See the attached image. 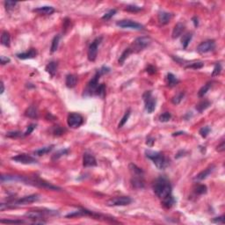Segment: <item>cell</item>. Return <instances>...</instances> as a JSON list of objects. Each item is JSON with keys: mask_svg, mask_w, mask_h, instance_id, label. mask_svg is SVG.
I'll list each match as a JSON object with an SVG mask.
<instances>
[{"mask_svg": "<svg viewBox=\"0 0 225 225\" xmlns=\"http://www.w3.org/2000/svg\"><path fill=\"white\" fill-rule=\"evenodd\" d=\"M214 169H215V165H211V166L207 167V169H205L204 171H202L201 172H200V173L196 176L195 179H197V180H203V179H207V177L210 175V173H212V171H214Z\"/></svg>", "mask_w": 225, "mask_h": 225, "instance_id": "d6986e66", "label": "cell"}, {"mask_svg": "<svg viewBox=\"0 0 225 225\" xmlns=\"http://www.w3.org/2000/svg\"><path fill=\"white\" fill-rule=\"evenodd\" d=\"M21 135H22L21 133L18 132V131H12V132L6 133V136L7 137H10V138H17V137L21 136Z\"/></svg>", "mask_w": 225, "mask_h": 225, "instance_id": "c3c4849f", "label": "cell"}, {"mask_svg": "<svg viewBox=\"0 0 225 225\" xmlns=\"http://www.w3.org/2000/svg\"><path fill=\"white\" fill-rule=\"evenodd\" d=\"M98 71H99L100 75L102 76V75H104V74L108 73V72L110 71V69L108 67H106V66H102L100 70H98Z\"/></svg>", "mask_w": 225, "mask_h": 225, "instance_id": "f5cc1de1", "label": "cell"}, {"mask_svg": "<svg viewBox=\"0 0 225 225\" xmlns=\"http://www.w3.org/2000/svg\"><path fill=\"white\" fill-rule=\"evenodd\" d=\"M151 42V38L148 36H142L136 38L133 42V48H131L133 52L136 51V52H139L141 50L147 48L150 44Z\"/></svg>", "mask_w": 225, "mask_h": 225, "instance_id": "5b68a950", "label": "cell"}, {"mask_svg": "<svg viewBox=\"0 0 225 225\" xmlns=\"http://www.w3.org/2000/svg\"><path fill=\"white\" fill-rule=\"evenodd\" d=\"M166 80H167V85L169 87H173L179 84V80L176 77L171 73L167 74V77H166Z\"/></svg>", "mask_w": 225, "mask_h": 225, "instance_id": "484cf974", "label": "cell"}, {"mask_svg": "<svg viewBox=\"0 0 225 225\" xmlns=\"http://www.w3.org/2000/svg\"><path fill=\"white\" fill-rule=\"evenodd\" d=\"M212 223H222V224H223V223H224V216L222 215V216H219V217H215V219L212 220Z\"/></svg>", "mask_w": 225, "mask_h": 225, "instance_id": "816d5d0a", "label": "cell"}, {"mask_svg": "<svg viewBox=\"0 0 225 225\" xmlns=\"http://www.w3.org/2000/svg\"><path fill=\"white\" fill-rule=\"evenodd\" d=\"M192 38H193V34L191 33H187V34L183 35L182 39H181V44H182L184 49L187 48V46H188V44L191 42Z\"/></svg>", "mask_w": 225, "mask_h": 225, "instance_id": "f1b7e54d", "label": "cell"}, {"mask_svg": "<svg viewBox=\"0 0 225 225\" xmlns=\"http://www.w3.org/2000/svg\"><path fill=\"white\" fill-rule=\"evenodd\" d=\"M34 12H37L39 14H45V15H50L55 12V9L52 6H42L34 10Z\"/></svg>", "mask_w": 225, "mask_h": 225, "instance_id": "44dd1931", "label": "cell"}, {"mask_svg": "<svg viewBox=\"0 0 225 225\" xmlns=\"http://www.w3.org/2000/svg\"><path fill=\"white\" fill-rule=\"evenodd\" d=\"M131 184L136 189H143L144 187V179L143 176H132Z\"/></svg>", "mask_w": 225, "mask_h": 225, "instance_id": "e0dca14e", "label": "cell"}, {"mask_svg": "<svg viewBox=\"0 0 225 225\" xmlns=\"http://www.w3.org/2000/svg\"><path fill=\"white\" fill-rule=\"evenodd\" d=\"M24 182L26 184H29V185H32V186H36L38 187H42V188L49 189V190H55V191H60L61 190L60 187H57L55 186H53L50 183L43 180V179H40L39 177L37 176L33 177V178H26L25 177Z\"/></svg>", "mask_w": 225, "mask_h": 225, "instance_id": "3957f363", "label": "cell"}, {"mask_svg": "<svg viewBox=\"0 0 225 225\" xmlns=\"http://www.w3.org/2000/svg\"><path fill=\"white\" fill-rule=\"evenodd\" d=\"M184 30H185V26L182 23H178V24L175 25V26H174V28L172 30V34H171L172 38L173 39L179 38L182 34Z\"/></svg>", "mask_w": 225, "mask_h": 225, "instance_id": "ffe728a7", "label": "cell"}, {"mask_svg": "<svg viewBox=\"0 0 225 225\" xmlns=\"http://www.w3.org/2000/svg\"><path fill=\"white\" fill-rule=\"evenodd\" d=\"M171 118V115L170 113L165 112V113L162 114L161 115L159 116V121L161 122H167L170 121Z\"/></svg>", "mask_w": 225, "mask_h": 225, "instance_id": "b9f144b4", "label": "cell"}, {"mask_svg": "<svg viewBox=\"0 0 225 225\" xmlns=\"http://www.w3.org/2000/svg\"><path fill=\"white\" fill-rule=\"evenodd\" d=\"M116 25H117V26H119L121 28H130V29H134V30H143L144 28L143 25L133 21V20H130V19H123V20L117 21Z\"/></svg>", "mask_w": 225, "mask_h": 225, "instance_id": "9c48e42d", "label": "cell"}, {"mask_svg": "<svg viewBox=\"0 0 225 225\" xmlns=\"http://www.w3.org/2000/svg\"><path fill=\"white\" fill-rule=\"evenodd\" d=\"M129 116H130V110H128L126 113H125V115L124 116L122 117V119L121 120V122L119 123V125H118V128H122L124 125H125V123L128 122V118H129Z\"/></svg>", "mask_w": 225, "mask_h": 225, "instance_id": "ab89813d", "label": "cell"}, {"mask_svg": "<svg viewBox=\"0 0 225 225\" xmlns=\"http://www.w3.org/2000/svg\"><path fill=\"white\" fill-rule=\"evenodd\" d=\"M221 70H222V66H221V64H220L219 62L215 63V68H214L213 73H212V76H213V77H215V76H218V75L221 73Z\"/></svg>", "mask_w": 225, "mask_h": 225, "instance_id": "7dc6e473", "label": "cell"}, {"mask_svg": "<svg viewBox=\"0 0 225 225\" xmlns=\"http://www.w3.org/2000/svg\"><path fill=\"white\" fill-rule=\"evenodd\" d=\"M154 142H155V139H154V138H152V137H148V138H147L146 143L149 145V146H152L153 143H154Z\"/></svg>", "mask_w": 225, "mask_h": 225, "instance_id": "9f6ffc18", "label": "cell"}, {"mask_svg": "<svg viewBox=\"0 0 225 225\" xmlns=\"http://www.w3.org/2000/svg\"><path fill=\"white\" fill-rule=\"evenodd\" d=\"M25 115L29 118L35 119L38 117V110L35 106H30L25 112Z\"/></svg>", "mask_w": 225, "mask_h": 225, "instance_id": "cb8c5ba5", "label": "cell"}, {"mask_svg": "<svg viewBox=\"0 0 225 225\" xmlns=\"http://www.w3.org/2000/svg\"><path fill=\"white\" fill-rule=\"evenodd\" d=\"M144 103H145V110L148 114H152L154 112V110L156 108V105H157V100L154 97H152L151 91H147L144 92V94L143 95Z\"/></svg>", "mask_w": 225, "mask_h": 225, "instance_id": "277c9868", "label": "cell"}, {"mask_svg": "<svg viewBox=\"0 0 225 225\" xmlns=\"http://www.w3.org/2000/svg\"><path fill=\"white\" fill-rule=\"evenodd\" d=\"M210 106V102L208 101V100H202V101H201L200 103H198L197 105H196V109L198 110L200 113H201V112H203L204 110H206Z\"/></svg>", "mask_w": 225, "mask_h": 225, "instance_id": "4dcf8cb0", "label": "cell"}, {"mask_svg": "<svg viewBox=\"0 0 225 225\" xmlns=\"http://www.w3.org/2000/svg\"><path fill=\"white\" fill-rule=\"evenodd\" d=\"M25 177L18 176V175H2L1 176V181L3 183L5 182H18V181H22L24 182Z\"/></svg>", "mask_w": 225, "mask_h": 225, "instance_id": "2e32d148", "label": "cell"}, {"mask_svg": "<svg viewBox=\"0 0 225 225\" xmlns=\"http://www.w3.org/2000/svg\"><path fill=\"white\" fill-rule=\"evenodd\" d=\"M84 122V118L83 116L77 113H72L70 114L67 118V123L69 127L72 128H79Z\"/></svg>", "mask_w": 225, "mask_h": 225, "instance_id": "ba28073f", "label": "cell"}, {"mask_svg": "<svg viewBox=\"0 0 225 225\" xmlns=\"http://www.w3.org/2000/svg\"><path fill=\"white\" fill-rule=\"evenodd\" d=\"M147 71L150 74H154L156 72V68L153 67V66H149L147 68Z\"/></svg>", "mask_w": 225, "mask_h": 225, "instance_id": "6f0895ef", "label": "cell"}, {"mask_svg": "<svg viewBox=\"0 0 225 225\" xmlns=\"http://www.w3.org/2000/svg\"><path fill=\"white\" fill-rule=\"evenodd\" d=\"M78 82V78L77 76H75L73 74H69L66 77V81L65 84L68 88H74Z\"/></svg>", "mask_w": 225, "mask_h": 225, "instance_id": "7402d4cb", "label": "cell"}, {"mask_svg": "<svg viewBox=\"0 0 225 225\" xmlns=\"http://www.w3.org/2000/svg\"><path fill=\"white\" fill-rule=\"evenodd\" d=\"M100 73L98 70L96 74L94 75V77L90 80V82L88 83V85L86 86V89L85 90V92L87 95H95V92L97 90L98 86V80L100 78Z\"/></svg>", "mask_w": 225, "mask_h": 225, "instance_id": "8992f818", "label": "cell"}, {"mask_svg": "<svg viewBox=\"0 0 225 225\" xmlns=\"http://www.w3.org/2000/svg\"><path fill=\"white\" fill-rule=\"evenodd\" d=\"M57 66H58V64H57V62H50L48 63V65L46 66V71L49 73L52 77H54L56 73V71H57Z\"/></svg>", "mask_w": 225, "mask_h": 225, "instance_id": "d4e9b609", "label": "cell"}, {"mask_svg": "<svg viewBox=\"0 0 225 225\" xmlns=\"http://www.w3.org/2000/svg\"><path fill=\"white\" fill-rule=\"evenodd\" d=\"M37 55L36 50L34 49H29L28 51L24 52V53H19L17 54V57L19 59H22V60H26V59H31V58H34Z\"/></svg>", "mask_w": 225, "mask_h": 225, "instance_id": "ac0fdd59", "label": "cell"}, {"mask_svg": "<svg viewBox=\"0 0 225 225\" xmlns=\"http://www.w3.org/2000/svg\"><path fill=\"white\" fill-rule=\"evenodd\" d=\"M105 94H106V86H105V85L104 84L98 85L97 90H96V92H95V95L104 98L105 97Z\"/></svg>", "mask_w": 225, "mask_h": 225, "instance_id": "8d00e7d4", "label": "cell"}, {"mask_svg": "<svg viewBox=\"0 0 225 225\" xmlns=\"http://www.w3.org/2000/svg\"><path fill=\"white\" fill-rule=\"evenodd\" d=\"M83 165L85 167H92L97 165L96 158L90 153H85L83 157Z\"/></svg>", "mask_w": 225, "mask_h": 225, "instance_id": "5bb4252c", "label": "cell"}, {"mask_svg": "<svg viewBox=\"0 0 225 225\" xmlns=\"http://www.w3.org/2000/svg\"><path fill=\"white\" fill-rule=\"evenodd\" d=\"M215 49V42L213 40H207L202 42L197 47V51L200 54H205L207 52L213 51Z\"/></svg>", "mask_w": 225, "mask_h": 225, "instance_id": "7c38bea8", "label": "cell"}, {"mask_svg": "<svg viewBox=\"0 0 225 225\" xmlns=\"http://www.w3.org/2000/svg\"><path fill=\"white\" fill-rule=\"evenodd\" d=\"M216 151L218 152H223L225 151V143L224 142H222V143L217 146L216 148Z\"/></svg>", "mask_w": 225, "mask_h": 225, "instance_id": "11a10c76", "label": "cell"}, {"mask_svg": "<svg viewBox=\"0 0 225 225\" xmlns=\"http://www.w3.org/2000/svg\"><path fill=\"white\" fill-rule=\"evenodd\" d=\"M193 22H194L195 26H198L199 22H198V18H197V17H194V18H193Z\"/></svg>", "mask_w": 225, "mask_h": 225, "instance_id": "680465c9", "label": "cell"}, {"mask_svg": "<svg viewBox=\"0 0 225 225\" xmlns=\"http://www.w3.org/2000/svg\"><path fill=\"white\" fill-rule=\"evenodd\" d=\"M145 154H146L147 158L152 160V162L159 170H164L170 164V160L165 158L164 154L161 152L146 151Z\"/></svg>", "mask_w": 225, "mask_h": 225, "instance_id": "7a4b0ae2", "label": "cell"}, {"mask_svg": "<svg viewBox=\"0 0 225 225\" xmlns=\"http://www.w3.org/2000/svg\"><path fill=\"white\" fill-rule=\"evenodd\" d=\"M209 132H210V128L207 127V126L203 127V128H201L200 129V135H201L203 138H206L207 136V135L209 134Z\"/></svg>", "mask_w": 225, "mask_h": 225, "instance_id": "f6af8a7d", "label": "cell"}, {"mask_svg": "<svg viewBox=\"0 0 225 225\" xmlns=\"http://www.w3.org/2000/svg\"><path fill=\"white\" fill-rule=\"evenodd\" d=\"M2 223H24V221L21 220H1Z\"/></svg>", "mask_w": 225, "mask_h": 225, "instance_id": "681fc988", "label": "cell"}, {"mask_svg": "<svg viewBox=\"0 0 225 225\" xmlns=\"http://www.w3.org/2000/svg\"><path fill=\"white\" fill-rule=\"evenodd\" d=\"M129 171L132 174V176H143V171L141 169L140 167H138L136 164H129Z\"/></svg>", "mask_w": 225, "mask_h": 225, "instance_id": "603a6c76", "label": "cell"}, {"mask_svg": "<svg viewBox=\"0 0 225 225\" xmlns=\"http://www.w3.org/2000/svg\"><path fill=\"white\" fill-rule=\"evenodd\" d=\"M133 53V50L131 48H128V49H126L124 51H123V53L122 54V55L120 56V58H119V63H121L122 64L124 61L128 58V56L130 54H132Z\"/></svg>", "mask_w": 225, "mask_h": 225, "instance_id": "1f68e13d", "label": "cell"}, {"mask_svg": "<svg viewBox=\"0 0 225 225\" xmlns=\"http://www.w3.org/2000/svg\"><path fill=\"white\" fill-rule=\"evenodd\" d=\"M207 187L205 185H198L196 187H195V191L197 195H203V194H206L207 193Z\"/></svg>", "mask_w": 225, "mask_h": 225, "instance_id": "f35d334b", "label": "cell"}, {"mask_svg": "<svg viewBox=\"0 0 225 225\" xmlns=\"http://www.w3.org/2000/svg\"><path fill=\"white\" fill-rule=\"evenodd\" d=\"M181 134H185L184 132H177V133H174V134L172 135L173 136H175V135H181Z\"/></svg>", "mask_w": 225, "mask_h": 225, "instance_id": "94428289", "label": "cell"}, {"mask_svg": "<svg viewBox=\"0 0 225 225\" xmlns=\"http://www.w3.org/2000/svg\"><path fill=\"white\" fill-rule=\"evenodd\" d=\"M5 7L7 11H10V10H12L16 5H17V2H13V1H6L5 3Z\"/></svg>", "mask_w": 225, "mask_h": 225, "instance_id": "ee69618b", "label": "cell"}, {"mask_svg": "<svg viewBox=\"0 0 225 225\" xmlns=\"http://www.w3.org/2000/svg\"><path fill=\"white\" fill-rule=\"evenodd\" d=\"M184 96H185V93H184V92H179V93L176 94L174 97L171 98L172 103L174 104V105H178V104H179L180 102H181V100L183 99Z\"/></svg>", "mask_w": 225, "mask_h": 225, "instance_id": "74e56055", "label": "cell"}, {"mask_svg": "<svg viewBox=\"0 0 225 225\" xmlns=\"http://www.w3.org/2000/svg\"><path fill=\"white\" fill-rule=\"evenodd\" d=\"M60 35H55L52 41V44H51V53H54L56 51V49H58V45H59V42H60Z\"/></svg>", "mask_w": 225, "mask_h": 225, "instance_id": "836d02e7", "label": "cell"}, {"mask_svg": "<svg viewBox=\"0 0 225 225\" xmlns=\"http://www.w3.org/2000/svg\"><path fill=\"white\" fill-rule=\"evenodd\" d=\"M65 129L62 128L61 126H53L52 128H51V133L54 135H56V136H59V135H62L64 133Z\"/></svg>", "mask_w": 225, "mask_h": 225, "instance_id": "d6a6232c", "label": "cell"}, {"mask_svg": "<svg viewBox=\"0 0 225 225\" xmlns=\"http://www.w3.org/2000/svg\"><path fill=\"white\" fill-rule=\"evenodd\" d=\"M175 203V199L173 198V196L171 195L168 197L164 198L162 200V204L164 205L165 207H172Z\"/></svg>", "mask_w": 225, "mask_h": 225, "instance_id": "83f0119b", "label": "cell"}, {"mask_svg": "<svg viewBox=\"0 0 225 225\" xmlns=\"http://www.w3.org/2000/svg\"><path fill=\"white\" fill-rule=\"evenodd\" d=\"M10 58H8V57H6V56H1L0 57V62H1V64L2 65H5L6 63H8V62H10Z\"/></svg>", "mask_w": 225, "mask_h": 225, "instance_id": "db71d44e", "label": "cell"}, {"mask_svg": "<svg viewBox=\"0 0 225 225\" xmlns=\"http://www.w3.org/2000/svg\"><path fill=\"white\" fill-rule=\"evenodd\" d=\"M39 195H27V196H25L23 198L21 199H18L17 201H14L11 202V203H8L9 207L12 205H26V204H30V203H33V202H35L39 200Z\"/></svg>", "mask_w": 225, "mask_h": 225, "instance_id": "8fae6325", "label": "cell"}, {"mask_svg": "<svg viewBox=\"0 0 225 225\" xmlns=\"http://www.w3.org/2000/svg\"><path fill=\"white\" fill-rule=\"evenodd\" d=\"M53 149H54V145H49V146L43 147V148L39 149V150H36V151H34V154L37 155V156H42V155H45V154H47V153H49Z\"/></svg>", "mask_w": 225, "mask_h": 225, "instance_id": "4316f807", "label": "cell"}, {"mask_svg": "<svg viewBox=\"0 0 225 225\" xmlns=\"http://www.w3.org/2000/svg\"><path fill=\"white\" fill-rule=\"evenodd\" d=\"M158 22L161 25L168 24L172 18V14L166 12H160L158 13Z\"/></svg>", "mask_w": 225, "mask_h": 225, "instance_id": "9a60e30c", "label": "cell"}, {"mask_svg": "<svg viewBox=\"0 0 225 225\" xmlns=\"http://www.w3.org/2000/svg\"><path fill=\"white\" fill-rule=\"evenodd\" d=\"M125 10H126V11H128V12H140L141 10H142V7H140V6H134V5H129V6H126Z\"/></svg>", "mask_w": 225, "mask_h": 225, "instance_id": "60d3db41", "label": "cell"}, {"mask_svg": "<svg viewBox=\"0 0 225 225\" xmlns=\"http://www.w3.org/2000/svg\"><path fill=\"white\" fill-rule=\"evenodd\" d=\"M10 40H11L10 34L8 32H6V31L3 32V34L1 35V43H2V45H4L6 47H9L10 46Z\"/></svg>", "mask_w": 225, "mask_h": 225, "instance_id": "f546056e", "label": "cell"}, {"mask_svg": "<svg viewBox=\"0 0 225 225\" xmlns=\"http://www.w3.org/2000/svg\"><path fill=\"white\" fill-rule=\"evenodd\" d=\"M202 67H203V62H195L187 66V68H191V69H201Z\"/></svg>", "mask_w": 225, "mask_h": 225, "instance_id": "bcb514c9", "label": "cell"}, {"mask_svg": "<svg viewBox=\"0 0 225 225\" xmlns=\"http://www.w3.org/2000/svg\"><path fill=\"white\" fill-rule=\"evenodd\" d=\"M132 202V199L128 196H118L110 199L106 204L108 206H126Z\"/></svg>", "mask_w": 225, "mask_h": 225, "instance_id": "30bf717a", "label": "cell"}, {"mask_svg": "<svg viewBox=\"0 0 225 225\" xmlns=\"http://www.w3.org/2000/svg\"><path fill=\"white\" fill-rule=\"evenodd\" d=\"M36 127V125H34V124H31L28 126V128L26 129V131L24 133V136H26V135H30L33 131H34V129Z\"/></svg>", "mask_w": 225, "mask_h": 225, "instance_id": "f907efd6", "label": "cell"}, {"mask_svg": "<svg viewBox=\"0 0 225 225\" xmlns=\"http://www.w3.org/2000/svg\"><path fill=\"white\" fill-rule=\"evenodd\" d=\"M68 153H69V151L66 150V149H63V150H60V151H56L52 156V160H57V159H59V158L62 157V156H64V155H67Z\"/></svg>", "mask_w": 225, "mask_h": 225, "instance_id": "d590c367", "label": "cell"}, {"mask_svg": "<svg viewBox=\"0 0 225 225\" xmlns=\"http://www.w3.org/2000/svg\"><path fill=\"white\" fill-rule=\"evenodd\" d=\"M13 161H16L18 163H21V164H37V160L34 158H33L30 155L27 154H19L16 157L12 158Z\"/></svg>", "mask_w": 225, "mask_h": 225, "instance_id": "4fadbf2b", "label": "cell"}, {"mask_svg": "<svg viewBox=\"0 0 225 225\" xmlns=\"http://www.w3.org/2000/svg\"><path fill=\"white\" fill-rule=\"evenodd\" d=\"M116 12H117V11H116L115 9L110 10V11H108L106 13L104 14L103 17H102V19H104V20H108V19H110V18H112V17L115 14Z\"/></svg>", "mask_w": 225, "mask_h": 225, "instance_id": "7bdbcfd3", "label": "cell"}, {"mask_svg": "<svg viewBox=\"0 0 225 225\" xmlns=\"http://www.w3.org/2000/svg\"><path fill=\"white\" fill-rule=\"evenodd\" d=\"M101 41H102V37H98L89 46L87 55H88V59L91 62H94L96 60L98 54V48L99 44L101 43Z\"/></svg>", "mask_w": 225, "mask_h": 225, "instance_id": "52a82bcc", "label": "cell"}, {"mask_svg": "<svg viewBox=\"0 0 225 225\" xmlns=\"http://www.w3.org/2000/svg\"><path fill=\"white\" fill-rule=\"evenodd\" d=\"M153 190L158 198L163 200L171 195V185L166 178L160 177L153 184Z\"/></svg>", "mask_w": 225, "mask_h": 225, "instance_id": "6da1fadb", "label": "cell"}, {"mask_svg": "<svg viewBox=\"0 0 225 225\" xmlns=\"http://www.w3.org/2000/svg\"><path fill=\"white\" fill-rule=\"evenodd\" d=\"M210 87H211V84L210 83H207L206 85H204V86H202L201 89H200L199 92H198V96L200 98L204 97V95H206V93L210 89Z\"/></svg>", "mask_w": 225, "mask_h": 225, "instance_id": "e575fe53", "label": "cell"}, {"mask_svg": "<svg viewBox=\"0 0 225 225\" xmlns=\"http://www.w3.org/2000/svg\"><path fill=\"white\" fill-rule=\"evenodd\" d=\"M5 91V86H4V84L3 82H1V94Z\"/></svg>", "mask_w": 225, "mask_h": 225, "instance_id": "91938a15", "label": "cell"}]
</instances>
